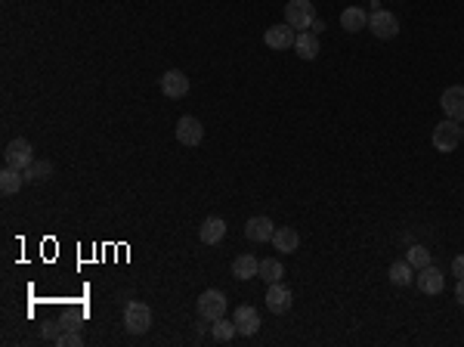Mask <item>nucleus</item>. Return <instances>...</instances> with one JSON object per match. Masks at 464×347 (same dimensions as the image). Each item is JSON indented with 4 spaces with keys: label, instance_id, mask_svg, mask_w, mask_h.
<instances>
[{
    "label": "nucleus",
    "instance_id": "f257e3e1",
    "mask_svg": "<svg viewBox=\"0 0 464 347\" xmlns=\"http://www.w3.org/2000/svg\"><path fill=\"white\" fill-rule=\"evenodd\" d=\"M196 313L205 323H217L220 316H226V294L220 289H208L198 294L196 301Z\"/></svg>",
    "mask_w": 464,
    "mask_h": 347
},
{
    "label": "nucleus",
    "instance_id": "f03ea898",
    "mask_svg": "<svg viewBox=\"0 0 464 347\" xmlns=\"http://www.w3.org/2000/svg\"><path fill=\"white\" fill-rule=\"evenodd\" d=\"M124 329L130 335H146L152 329V310L142 301H128V307H124Z\"/></svg>",
    "mask_w": 464,
    "mask_h": 347
},
{
    "label": "nucleus",
    "instance_id": "7ed1b4c3",
    "mask_svg": "<svg viewBox=\"0 0 464 347\" xmlns=\"http://www.w3.org/2000/svg\"><path fill=\"white\" fill-rule=\"evenodd\" d=\"M430 143H434L436 152H455V149H458V143H461V124L452 121V118H446V121H440L434 128Z\"/></svg>",
    "mask_w": 464,
    "mask_h": 347
},
{
    "label": "nucleus",
    "instance_id": "20e7f679",
    "mask_svg": "<svg viewBox=\"0 0 464 347\" xmlns=\"http://www.w3.org/2000/svg\"><path fill=\"white\" fill-rule=\"evenodd\" d=\"M285 22L300 31L313 28V22H316L313 4H310V0H288V4H285Z\"/></svg>",
    "mask_w": 464,
    "mask_h": 347
},
{
    "label": "nucleus",
    "instance_id": "39448f33",
    "mask_svg": "<svg viewBox=\"0 0 464 347\" xmlns=\"http://www.w3.org/2000/svg\"><path fill=\"white\" fill-rule=\"evenodd\" d=\"M176 140H180V146H186V149H196L198 143L205 140V124L192 115H183L180 121H176Z\"/></svg>",
    "mask_w": 464,
    "mask_h": 347
},
{
    "label": "nucleus",
    "instance_id": "423d86ee",
    "mask_svg": "<svg viewBox=\"0 0 464 347\" xmlns=\"http://www.w3.org/2000/svg\"><path fill=\"white\" fill-rule=\"evenodd\" d=\"M31 162H35V146H31L28 140H13L10 146L4 149V165H10V167H19V171H25Z\"/></svg>",
    "mask_w": 464,
    "mask_h": 347
},
{
    "label": "nucleus",
    "instance_id": "0eeeda50",
    "mask_svg": "<svg viewBox=\"0 0 464 347\" xmlns=\"http://www.w3.org/2000/svg\"><path fill=\"white\" fill-rule=\"evenodd\" d=\"M368 31L375 38H381V40H390V38L400 35V19H396L393 13H387V10H378V13L368 16Z\"/></svg>",
    "mask_w": 464,
    "mask_h": 347
},
{
    "label": "nucleus",
    "instance_id": "6e6552de",
    "mask_svg": "<svg viewBox=\"0 0 464 347\" xmlns=\"http://www.w3.org/2000/svg\"><path fill=\"white\" fill-rule=\"evenodd\" d=\"M440 106L446 118H452V121H464V84H452V87L443 90L440 97Z\"/></svg>",
    "mask_w": 464,
    "mask_h": 347
},
{
    "label": "nucleus",
    "instance_id": "1a4fd4ad",
    "mask_svg": "<svg viewBox=\"0 0 464 347\" xmlns=\"http://www.w3.org/2000/svg\"><path fill=\"white\" fill-rule=\"evenodd\" d=\"M291 304H294V294H291V289L285 282H273L266 289V310L269 313H288L291 310Z\"/></svg>",
    "mask_w": 464,
    "mask_h": 347
},
{
    "label": "nucleus",
    "instance_id": "9d476101",
    "mask_svg": "<svg viewBox=\"0 0 464 347\" xmlns=\"http://www.w3.org/2000/svg\"><path fill=\"white\" fill-rule=\"evenodd\" d=\"M264 40H266L269 50H291L294 40H298V28H291L288 22H285V25H273V28H266Z\"/></svg>",
    "mask_w": 464,
    "mask_h": 347
},
{
    "label": "nucleus",
    "instance_id": "9b49d317",
    "mask_svg": "<svg viewBox=\"0 0 464 347\" xmlns=\"http://www.w3.org/2000/svg\"><path fill=\"white\" fill-rule=\"evenodd\" d=\"M189 78L180 72V69H171V72H164L162 75V93L167 99H183L186 93H189Z\"/></svg>",
    "mask_w": 464,
    "mask_h": 347
},
{
    "label": "nucleus",
    "instance_id": "f8f14e48",
    "mask_svg": "<svg viewBox=\"0 0 464 347\" xmlns=\"http://www.w3.org/2000/svg\"><path fill=\"white\" fill-rule=\"evenodd\" d=\"M415 285H418V292H424V294H440L446 289V279L434 264H427L424 270H418Z\"/></svg>",
    "mask_w": 464,
    "mask_h": 347
},
{
    "label": "nucleus",
    "instance_id": "ddd939ff",
    "mask_svg": "<svg viewBox=\"0 0 464 347\" xmlns=\"http://www.w3.org/2000/svg\"><path fill=\"white\" fill-rule=\"evenodd\" d=\"M232 323L235 329H239V335H257L260 332V313L254 307H248V304H242L239 310H235V316H232Z\"/></svg>",
    "mask_w": 464,
    "mask_h": 347
},
{
    "label": "nucleus",
    "instance_id": "4468645a",
    "mask_svg": "<svg viewBox=\"0 0 464 347\" xmlns=\"http://www.w3.org/2000/svg\"><path fill=\"white\" fill-rule=\"evenodd\" d=\"M273 233H276V224L269 217H251L244 224V236L251 242H273Z\"/></svg>",
    "mask_w": 464,
    "mask_h": 347
},
{
    "label": "nucleus",
    "instance_id": "2eb2a0df",
    "mask_svg": "<svg viewBox=\"0 0 464 347\" xmlns=\"http://www.w3.org/2000/svg\"><path fill=\"white\" fill-rule=\"evenodd\" d=\"M198 236H201V242L205 245H220L226 239V220L223 217H208L205 224H201Z\"/></svg>",
    "mask_w": 464,
    "mask_h": 347
},
{
    "label": "nucleus",
    "instance_id": "dca6fc26",
    "mask_svg": "<svg viewBox=\"0 0 464 347\" xmlns=\"http://www.w3.org/2000/svg\"><path fill=\"white\" fill-rule=\"evenodd\" d=\"M273 245L282 255H294V251L300 248V236H298V230H291V226H276Z\"/></svg>",
    "mask_w": 464,
    "mask_h": 347
},
{
    "label": "nucleus",
    "instance_id": "f3484780",
    "mask_svg": "<svg viewBox=\"0 0 464 347\" xmlns=\"http://www.w3.org/2000/svg\"><path fill=\"white\" fill-rule=\"evenodd\" d=\"M260 273V260L254 255H239L232 260V276L239 279V282H248V279H254Z\"/></svg>",
    "mask_w": 464,
    "mask_h": 347
},
{
    "label": "nucleus",
    "instance_id": "a211bd4d",
    "mask_svg": "<svg viewBox=\"0 0 464 347\" xmlns=\"http://www.w3.org/2000/svg\"><path fill=\"white\" fill-rule=\"evenodd\" d=\"M341 28L350 31V35H356V31L368 28V16H366V10H362V6H347V10L341 13Z\"/></svg>",
    "mask_w": 464,
    "mask_h": 347
},
{
    "label": "nucleus",
    "instance_id": "6ab92c4d",
    "mask_svg": "<svg viewBox=\"0 0 464 347\" xmlns=\"http://www.w3.org/2000/svg\"><path fill=\"white\" fill-rule=\"evenodd\" d=\"M22 186H25V171L4 165V171H0V192H4V196H13V192H19Z\"/></svg>",
    "mask_w": 464,
    "mask_h": 347
},
{
    "label": "nucleus",
    "instance_id": "aec40b11",
    "mask_svg": "<svg viewBox=\"0 0 464 347\" xmlns=\"http://www.w3.org/2000/svg\"><path fill=\"white\" fill-rule=\"evenodd\" d=\"M294 50H298V56L300 59H316L319 56V40H316V35L313 31H300L298 35V40H294Z\"/></svg>",
    "mask_w": 464,
    "mask_h": 347
},
{
    "label": "nucleus",
    "instance_id": "412c9836",
    "mask_svg": "<svg viewBox=\"0 0 464 347\" xmlns=\"http://www.w3.org/2000/svg\"><path fill=\"white\" fill-rule=\"evenodd\" d=\"M390 282L400 285V289L412 285L415 282V267H412L409 260H396V264H390Z\"/></svg>",
    "mask_w": 464,
    "mask_h": 347
},
{
    "label": "nucleus",
    "instance_id": "4be33fe9",
    "mask_svg": "<svg viewBox=\"0 0 464 347\" xmlns=\"http://www.w3.org/2000/svg\"><path fill=\"white\" fill-rule=\"evenodd\" d=\"M260 279H264L266 285H273V282H282L285 279V267L278 264L276 258H266V260H260V273H257Z\"/></svg>",
    "mask_w": 464,
    "mask_h": 347
},
{
    "label": "nucleus",
    "instance_id": "5701e85b",
    "mask_svg": "<svg viewBox=\"0 0 464 347\" xmlns=\"http://www.w3.org/2000/svg\"><path fill=\"white\" fill-rule=\"evenodd\" d=\"M53 177V165L50 162H31L25 167V183H44Z\"/></svg>",
    "mask_w": 464,
    "mask_h": 347
},
{
    "label": "nucleus",
    "instance_id": "b1692460",
    "mask_svg": "<svg viewBox=\"0 0 464 347\" xmlns=\"http://www.w3.org/2000/svg\"><path fill=\"white\" fill-rule=\"evenodd\" d=\"M406 260L415 270H424L427 264H434V255H430V248H424V245H412V248L406 251Z\"/></svg>",
    "mask_w": 464,
    "mask_h": 347
},
{
    "label": "nucleus",
    "instance_id": "393cba45",
    "mask_svg": "<svg viewBox=\"0 0 464 347\" xmlns=\"http://www.w3.org/2000/svg\"><path fill=\"white\" fill-rule=\"evenodd\" d=\"M210 335H214L220 344H226V341H232V338L239 335V329H235V323H226V319L220 316L214 326H210Z\"/></svg>",
    "mask_w": 464,
    "mask_h": 347
},
{
    "label": "nucleus",
    "instance_id": "a878e982",
    "mask_svg": "<svg viewBox=\"0 0 464 347\" xmlns=\"http://www.w3.org/2000/svg\"><path fill=\"white\" fill-rule=\"evenodd\" d=\"M56 347H84L81 332H62L56 338Z\"/></svg>",
    "mask_w": 464,
    "mask_h": 347
},
{
    "label": "nucleus",
    "instance_id": "bb28decb",
    "mask_svg": "<svg viewBox=\"0 0 464 347\" xmlns=\"http://www.w3.org/2000/svg\"><path fill=\"white\" fill-rule=\"evenodd\" d=\"M452 273H455V279H464V255L452 258Z\"/></svg>",
    "mask_w": 464,
    "mask_h": 347
},
{
    "label": "nucleus",
    "instance_id": "cd10ccee",
    "mask_svg": "<svg viewBox=\"0 0 464 347\" xmlns=\"http://www.w3.org/2000/svg\"><path fill=\"white\" fill-rule=\"evenodd\" d=\"M455 298H458V304L464 307V279H458V285H455Z\"/></svg>",
    "mask_w": 464,
    "mask_h": 347
},
{
    "label": "nucleus",
    "instance_id": "c85d7f7f",
    "mask_svg": "<svg viewBox=\"0 0 464 347\" xmlns=\"http://www.w3.org/2000/svg\"><path fill=\"white\" fill-rule=\"evenodd\" d=\"M461 140H464V128H461Z\"/></svg>",
    "mask_w": 464,
    "mask_h": 347
}]
</instances>
